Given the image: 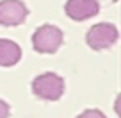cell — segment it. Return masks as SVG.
Listing matches in <instances>:
<instances>
[{
  "label": "cell",
  "mask_w": 121,
  "mask_h": 118,
  "mask_svg": "<svg viewBox=\"0 0 121 118\" xmlns=\"http://www.w3.org/2000/svg\"><path fill=\"white\" fill-rule=\"evenodd\" d=\"M7 116H9V104L0 99V118H7Z\"/></svg>",
  "instance_id": "8"
},
{
  "label": "cell",
  "mask_w": 121,
  "mask_h": 118,
  "mask_svg": "<svg viewBox=\"0 0 121 118\" xmlns=\"http://www.w3.org/2000/svg\"><path fill=\"white\" fill-rule=\"evenodd\" d=\"M66 14L75 22H84V20L96 16L100 11L98 0H68L64 5Z\"/></svg>",
  "instance_id": "5"
},
{
  "label": "cell",
  "mask_w": 121,
  "mask_h": 118,
  "mask_svg": "<svg viewBox=\"0 0 121 118\" xmlns=\"http://www.w3.org/2000/svg\"><path fill=\"white\" fill-rule=\"evenodd\" d=\"M22 59V48L13 39H0V66H14Z\"/></svg>",
  "instance_id": "6"
},
{
  "label": "cell",
  "mask_w": 121,
  "mask_h": 118,
  "mask_svg": "<svg viewBox=\"0 0 121 118\" xmlns=\"http://www.w3.org/2000/svg\"><path fill=\"white\" fill-rule=\"evenodd\" d=\"M117 38H119V32L112 23H96L86 34V41L93 50L109 48L117 41Z\"/></svg>",
  "instance_id": "3"
},
{
  "label": "cell",
  "mask_w": 121,
  "mask_h": 118,
  "mask_svg": "<svg viewBox=\"0 0 121 118\" xmlns=\"http://www.w3.org/2000/svg\"><path fill=\"white\" fill-rule=\"evenodd\" d=\"M64 34L59 27L45 23L32 34V48L39 54H53L62 45Z\"/></svg>",
  "instance_id": "2"
},
{
  "label": "cell",
  "mask_w": 121,
  "mask_h": 118,
  "mask_svg": "<svg viewBox=\"0 0 121 118\" xmlns=\"http://www.w3.org/2000/svg\"><path fill=\"white\" fill-rule=\"evenodd\" d=\"M77 118H107V116L100 109H86V111H82Z\"/></svg>",
  "instance_id": "7"
},
{
  "label": "cell",
  "mask_w": 121,
  "mask_h": 118,
  "mask_svg": "<svg viewBox=\"0 0 121 118\" xmlns=\"http://www.w3.org/2000/svg\"><path fill=\"white\" fill-rule=\"evenodd\" d=\"M29 9L22 0H0V25L16 27L25 22Z\"/></svg>",
  "instance_id": "4"
},
{
  "label": "cell",
  "mask_w": 121,
  "mask_h": 118,
  "mask_svg": "<svg viewBox=\"0 0 121 118\" xmlns=\"http://www.w3.org/2000/svg\"><path fill=\"white\" fill-rule=\"evenodd\" d=\"M32 93L41 100H59L64 93V79L53 72L41 73L32 80Z\"/></svg>",
  "instance_id": "1"
}]
</instances>
